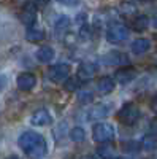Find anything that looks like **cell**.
<instances>
[{
  "mask_svg": "<svg viewBox=\"0 0 157 159\" xmlns=\"http://www.w3.org/2000/svg\"><path fill=\"white\" fill-rule=\"evenodd\" d=\"M114 86H116V83H114V80L111 76H102L97 81V91L102 96H107V94H110V92H113Z\"/></svg>",
  "mask_w": 157,
  "mask_h": 159,
  "instance_id": "cell-16",
  "label": "cell"
},
{
  "mask_svg": "<svg viewBox=\"0 0 157 159\" xmlns=\"http://www.w3.org/2000/svg\"><path fill=\"white\" fill-rule=\"evenodd\" d=\"M149 24H151V21L146 15H135L132 18V22H130V25H132V29L135 32H145L149 27Z\"/></svg>",
  "mask_w": 157,
  "mask_h": 159,
  "instance_id": "cell-17",
  "label": "cell"
},
{
  "mask_svg": "<svg viewBox=\"0 0 157 159\" xmlns=\"http://www.w3.org/2000/svg\"><path fill=\"white\" fill-rule=\"evenodd\" d=\"M60 5H65V7H75L80 3V0H57Z\"/></svg>",
  "mask_w": 157,
  "mask_h": 159,
  "instance_id": "cell-27",
  "label": "cell"
},
{
  "mask_svg": "<svg viewBox=\"0 0 157 159\" xmlns=\"http://www.w3.org/2000/svg\"><path fill=\"white\" fill-rule=\"evenodd\" d=\"M125 153H129V154H132V153H137V151H140L141 150V145H140V142H129V143H124V148H122Z\"/></svg>",
  "mask_w": 157,
  "mask_h": 159,
  "instance_id": "cell-25",
  "label": "cell"
},
{
  "mask_svg": "<svg viewBox=\"0 0 157 159\" xmlns=\"http://www.w3.org/2000/svg\"><path fill=\"white\" fill-rule=\"evenodd\" d=\"M35 57H37L38 62L48 64V62H51L52 59L56 57V51H54V48H51V46H41V48L37 49Z\"/></svg>",
  "mask_w": 157,
  "mask_h": 159,
  "instance_id": "cell-14",
  "label": "cell"
},
{
  "mask_svg": "<svg viewBox=\"0 0 157 159\" xmlns=\"http://www.w3.org/2000/svg\"><path fill=\"white\" fill-rule=\"evenodd\" d=\"M70 25H72L70 18H68L67 15H62V16L57 18V21H56V24H54V29H56L57 34H65V32L70 29Z\"/></svg>",
  "mask_w": 157,
  "mask_h": 159,
  "instance_id": "cell-20",
  "label": "cell"
},
{
  "mask_svg": "<svg viewBox=\"0 0 157 159\" xmlns=\"http://www.w3.org/2000/svg\"><path fill=\"white\" fill-rule=\"evenodd\" d=\"M7 86H8V78H7V75H0V92L5 91Z\"/></svg>",
  "mask_w": 157,
  "mask_h": 159,
  "instance_id": "cell-26",
  "label": "cell"
},
{
  "mask_svg": "<svg viewBox=\"0 0 157 159\" xmlns=\"http://www.w3.org/2000/svg\"><path fill=\"white\" fill-rule=\"evenodd\" d=\"M16 84H18V88L21 91H25V92L32 91L35 88V84H37V76L33 73H30V72H24V73H21L18 76Z\"/></svg>",
  "mask_w": 157,
  "mask_h": 159,
  "instance_id": "cell-9",
  "label": "cell"
},
{
  "mask_svg": "<svg viewBox=\"0 0 157 159\" xmlns=\"http://www.w3.org/2000/svg\"><path fill=\"white\" fill-rule=\"evenodd\" d=\"M62 83H63V84H62L63 89L67 91V92H76L78 89H80V86H81V84H80L81 80L78 78V76H70V75H68Z\"/></svg>",
  "mask_w": 157,
  "mask_h": 159,
  "instance_id": "cell-19",
  "label": "cell"
},
{
  "mask_svg": "<svg viewBox=\"0 0 157 159\" xmlns=\"http://www.w3.org/2000/svg\"><path fill=\"white\" fill-rule=\"evenodd\" d=\"M68 137H70V140L73 143H83L86 140V130L81 126H76V127H73L68 132Z\"/></svg>",
  "mask_w": 157,
  "mask_h": 159,
  "instance_id": "cell-21",
  "label": "cell"
},
{
  "mask_svg": "<svg viewBox=\"0 0 157 159\" xmlns=\"http://www.w3.org/2000/svg\"><path fill=\"white\" fill-rule=\"evenodd\" d=\"M18 147L30 157H45L48 153V143L41 134L35 130H25L18 139Z\"/></svg>",
  "mask_w": 157,
  "mask_h": 159,
  "instance_id": "cell-1",
  "label": "cell"
},
{
  "mask_svg": "<svg viewBox=\"0 0 157 159\" xmlns=\"http://www.w3.org/2000/svg\"><path fill=\"white\" fill-rule=\"evenodd\" d=\"M116 137V130L110 123H97L92 127V139L97 143H111Z\"/></svg>",
  "mask_w": 157,
  "mask_h": 159,
  "instance_id": "cell-3",
  "label": "cell"
},
{
  "mask_svg": "<svg viewBox=\"0 0 157 159\" xmlns=\"http://www.w3.org/2000/svg\"><path fill=\"white\" fill-rule=\"evenodd\" d=\"M94 99V92L90 89H78V100L81 103H90Z\"/></svg>",
  "mask_w": 157,
  "mask_h": 159,
  "instance_id": "cell-23",
  "label": "cell"
},
{
  "mask_svg": "<svg viewBox=\"0 0 157 159\" xmlns=\"http://www.w3.org/2000/svg\"><path fill=\"white\" fill-rule=\"evenodd\" d=\"M37 18H38V11L33 5H27L19 15V19L22 24H25L29 27V25H33L37 22Z\"/></svg>",
  "mask_w": 157,
  "mask_h": 159,
  "instance_id": "cell-12",
  "label": "cell"
},
{
  "mask_svg": "<svg viewBox=\"0 0 157 159\" xmlns=\"http://www.w3.org/2000/svg\"><path fill=\"white\" fill-rule=\"evenodd\" d=\"M121 13L125 18H133L137 15V8L132 3H122L121 5Z\"/></svg>",
  "mask_w": 157,
  "mask_h": 159,
  "instance_id": "cell-24",
  "label": "cell"
},
{
  "mask_svg": "<svg viewBox=\"0 0 157 159\" xmlns=\"http://www.w3.org/2000/svg\"><path fill=\"white\" fill-rule=\"evenodd\" d=\"M45 38H46L45 30L40 29V27H35V24L29 25L27 30H25V40L30 42V43H40V42H43Z\"/></svg>",
  "mask_w": 157,
  "mask_h": 159,
  "instance_id": "cell-13",
  "label": "cell"
},
{
  "mask_svg": "<svg viewBox=\"0 0 157 159\" xmlns=\"http://www.w3.org/2000/svg\"><path fill=\"white\" fill-rule=\"evenodd\" d=\"M111 111V105L110 103H97L95 107H92L89 110V119H95V121H100V119L107 118Z\"/></svg>",
  "mask_w": 157,
  "mask_h": 159,
  "instance_id": "cell-11",
  "label": "cell"
},
{
  "mask_svg": "<svg viewBox=\"0 0 157 159\" xmlns=\"http://www.w3.org/2000/svg\"><path fill=\"white\" fill-rule=\"evenodd\" d=\"M149 130H151V134H155V135H157V118L151 121V124H149Z\"/></svg>",
  "mask_w": 157,
  "mask_h": 159,
  "instance_id": "cell-29",
  "label": "cell"
},
{
  "mask_svg": "<svg viewBox=\"0 0 157 159\" xmlns=\"http://www.w3.org/2000/svg\"><path fill=\"white\" fill-rule=\"evenodd\" d=\"M141 145V150H145V151H154L157 150V135L155 134H148L141 139L140 142Z\"/></svg>",
  "mask_w": 157,
  "mask_h": 159,
  "instance_id": "cell-18",
  "label": "cell"
},
{
  "mask_svg": "<svg viewBox=\"0 0 157 159\" xmlns=\"http://www.w3.org/2000/svg\"><path fill=\"white\" fill-rule=\"evenodd\" d=\"M149 108H151V111H152L154 115H157V96H154V97L151 99V103H149Z\"/></svg>",
  "mask_w": 157,
  "mask_h": 159,
  "instance_id": "cell-28",
  "label": "cell"
},
{
  "mask_svg": "<svg viewBox=\"0 0 157 159\" xmlns=\"http://www.w3.org/2000/svg\"><path fill=\"white\" fill-rule=\"evenodd\" d=\"M68 75H70V64H65V62L54 64L52 67L48 69V76L54 83H62Z\"/></svg>",
  "mask_w": 157,
  "mask_h": 159,
  "instance_id": "cell-6",
  "label": "cell"
},
{
  "mask_svg": "<svg viewBox=\"0 0 157 159\" xmlns=\"http://www.w3.org/2000/svg\"><path fill=\"white\" fill-rule=\"evenodd\" d=\"M129 38V29L124 24H111L107 29V40L113 45L122 43Z\"/></svg>",
  "mask_w": 157,
  "mask_h": 159,
  "instance_id": "cell-4",
  "label": "cell"
},
{
  "mask_svg": "<svg viewBox=\"0 0 157 159\" xmlns=\"http://www.w3.org/2000/svg\"><path fill=\"white\" fill-rule=\"evenodd\" d=\"M137 75H138L137 69H133V67H124V65H122L121 69H117L114 72V81L119 83V84H129V83H132L133 80L137 78Z\"/></svg>",
  "mask_w": 157,
  "mask_h": 159,
  "instance_id": "cell-7",
  "label": "cell"
},
{
  "mask_svg": "<svg viewBox=\"0 0 157 159\" xmlns=\"http://www.w3.org/2000/svg\"><path fill=\"white\" fill-rule=\"evenodd\" d=\"M102 62L110 67H122V65H129V56L122 51H108L107 54H103Z\"/></svg>",
  "mask_w": 157,
  "mask_h": 159,
  "instance_id": "cell-5",
  "label": "cell"
},
{
  "mask_svg": "<svg viewBox=\"0 0 157 159\" xmlns=\"http://www.w3.org/2000/svg\"><path fill=\"white\" fill-rule=\"evenodd\" d=\"M37 7H46L49 3V0H33Z\"/></svg>",
  "mask_w": 157,
  "mask_h": 159,
  "instance_id": "cell-30",
  "label": "cell"
},
{
  "mask_svg": "<svg viewBox=\"0 0 157 159\" xmlns=\"http://www.w3.org/2000/svg\"><path fill=\"white\" fill-rule=\"evenodd\" d=\"M30 123L33 126H49L52 124V116L46 108H40L30 116Z\"/></svg>",
  "mask_w": 157,
  "mask_h": 159,
  "instance_id": "cell-10",
  "label": "cell"
},
{
  "mask_svg": "<svg viewBox=\"0 0 157 159\" xmlns=\"http://www.w3.org/2000/svg\"><path fill=\"white\" fill-rule=\"evenodd\" d=\"M97 73V64L95 62H90V61H84L80 64L78 67V78L81 81H87V80L94 78Z\"/></svg>",
  "mask_w": 157,
  "mask_h": 159,
  "instance_id": "cell-8",
  "label": "cell"
},
{
  "mask_svg": "<svg viewBox=\"0 0 157 159\" xmlns=\"http://www.w3.org/2000/svg\"><path fill=\"white\" fill-rule=\"evenodd\" d=\"M116 116H117V121H119L121 124L132 126V124H135L138 119H140L141 113H140V108H138L137 103L127 102V103H124L122 107L119 108V111H117Z\"/></svg>",
  "mask_w": 157,
  "mask_h": 159,
  "instance_id": "cell-2",
  "label": "cell"
},
{
  "mask_svg": "<svg viewBox=\"0 0 157 159\" xmlns=\"http://www.w3.org/2000/svg\"><path fill=\"white\" fill-rule=\"evenodd\" d=\"M130 49H132V52L135 56L146 54V52L151 49V42L148 38H137L135 42L132 43V46H130Z\"/></svg>",
  "mask_w": 157,
  "mask_h": 159,
  "instance_id": "cell-15",
  "label": "cell"
},
{
  "mask_svg": "<svg viewBox=\"0 0 157 159\" xmlns=\"http://www.w3.org/2000/svg\"><path fill=\"white\" fill-rule=\"evenodd\" d=\"M100 145L102 147L97 148V156H100V157H114L116 156L114 148L111 145H108V143H100Z\"/></svg>",
  "mask_w": 157,
  "mask_h": 159,
  "instance_id": "cell-22",
  "label": "cell"
},
{
  "mask_svg": "<svg viewBox=\"0 0 157 159\" xmlns=\"http://www.w3.org/2000/svg\"><path fill=\"white\" fill-rule=\"evenodd\" d=\"M152 24H154V27L157 29V15L154 16V19H152Z\"/></svg>",
  "mask_w": 157,
  "mask_h": 159,
  "instance_id": "cell-31",
  "label": "cell"
}]
</instances>
